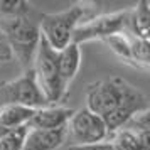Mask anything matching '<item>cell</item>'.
<instances>
[{
	"label": "cell",
	"mask_w": 150,
	"mask_h": 150,
	"mask_svg": "<svg viewBox=\"0 0 150 150\" xmlns=\"http://www.w3.org/2000/svg\"><path fill=\"white\" fill-rule=\"evenodd\" d=\"M98 15V4L95 2H78L73 7L56 14H39V30L42 39L47 42L56 52L68 47L73 39L74 29L81 22Z\"/></svg>",
	"instance_id": "6da1fadb"
},
{
	"label": "cell",
	"mask_w": 150,
	"mask_h": 150,
	"mask_svg": "<svg viewBox=\"0 0 150 150\" xmlns=\"http://www.w3.org/2000/svg\"><path fill=\"white\" fill-rule=\"evenodd\" d=\"M2 32L5 34L8 46L12 49L14 59L19 61L22 71L32 69L37 46L41 41L39 22L32 19V15L15 19L2 24Z\"/></svg>",
	"instance_id": "7a4b0ae2"
},
{
	"label": "cell",
	"mask_w": 150,
	"mask_h": 150,
	"mask_svg": "<svg viewBox=\"0 0 150 150\" xmlns=\"http://www.w3.org/2000/svg\"><path fill=\"white\" fill-rule=\"evenodd\" d=\"M32 69H34L37 84H39L49 106H56V103L62 101L66 98L68 89L64 88L61 76H59L57 52L42 39V35L41 41H39V46H37Z\"/></svg>",
	"instance_id": "3957f363"
},
{
	"label": "cell",
	"mask_w": 150,
	"mask_h": 150,
	"mask_svg": "<svg viewBox=\"0 0 150 150\" xmlns=\"http://www.w3.org/2000/svg\"><path fill=\"white\" fill-rule=\"evenodd\" d=\"M128 15H130V8L95 15L88 21L81 22L74 29L71 42L76 44V46H81L84 42L105 41L106 37L127 32L128 30Z\"/></svg>",
	"instance_id": "277c9868"
},
{
	"label": "cell",
	"mask_w": 150,
	"mask_h": 150,
	"mask_svg": "<svg viewBox=\"0 0 150 150\" xmlns=\"http://www.w3.org/2000/svg\"><path fill=\"white\" fill-rule=\"evenodd\" d=\"M21 105L27 108H44L49 106L37 84L34 69L22 71V74L10 81H0V108Z\"/></svg>",
	"instance_id": "5b68a950"
},
{
	"label": "cell",
	"mask_w": 150,
	"mask_h": 150,
	"mask_svg": "<svg viewBox=\"0 0 150 150\" xmlns=\"http://www.w3.org/2000/svg\"><path fill=\"white\" fill-rule=\"evenodd\" d=\"M128 84L130 83H127L123 78H116V76L110 78V79H100V81L88 84L86 108L105 120L120 105Z\"/></svg>",
	"instance_id": "8992f818"
},
{
	"label": "cell",
	"mask_w": 150,
	"mask_h": 150,
	"mask_svg": "<svg viewBox=\"0 0 150 150\" xmlns=\"http://www.w3.org/2000/svg\"><path fill=\"white\" fill-rule=\"evenodd\" d=\"M66 133L68 138H71L73 145H91L106 142L110 138L108 128L103 118L89 111L86 106L78 111L74 110L71 120L66 125Z\"/></svg>",
	"instance_id": "52a82bcc"
},
{
	"label": "cell",
	"mask_w": 150,
	"mask_h": 150,
	"mask_svg": "<svg viewBox=\"0 0 150 150\" xmlns=\"http://www.w3.org/2000/svg\"><path fill=\"white\" fill-rule=\"evenodd\" d=\"M73 113H74V110L66 108V106H44V108H37L34 111L32 118L29 120L27 128L29 130H44V132L66 128V125L71 120Z\"/></svg>",
	"instance_id": "ba28073f"
},
{
	"label": "cell",
	"mask_w": 150,
	"mask_h": 150,
	"mask_svg": "<svg viewBox=\"0 0 150 150\" xmlns=\"http://www.w3.org/2000/svg\"><path fill=\"white\" fill-rule=\"evenodd\" d=\"M108 142L113 150H150V133L149 130L123 127L110 135Z\"/></svg>",
	"instance_id": "9c48e42d"
},
{
	"label": "cell",
	"mask_w": 150,
	"mask_h": 150,
	"mask_svg": "<svg viewBox=\"0 0 150 150\" xmlns=\"http://www.w3.org/2000/svg\"><path fill=\"white\" fill-rule=\"evenodd\" d=\"M68 140L66 128L59 130H29L22 150H57Z\"/></svg>",
	"instance_id": "30bf717a"
},
{
	"label": "cell",
	"mask_w": 150,
	"mask_h": 150,
	"mask_svg": "<svg viewBox=\"0 0 150 150\" xmlns=\"http://www.w3.org/2000/svg\"><path fill=\"white\" fill-rule=\"evenodd\" d=\"M81 66V47L76 44H69L68 47L57 52V68H59V76L64 84V88L69 89V84L76 78L78 71Z\"/></svg>",
	"instance_id": "8fae6325"
},
{
	"label": "cell",
	"mask_w": 150,
	"mask_h": 150,
	"mask_svg": "<svg viewBox=\"0 0 150 150\" xmlns=\"http://www.w3.org/2000/svg\"><path fill=\"white\" fill-rule=\"evenodd\" d=\"M150 4L147 0L138 2L137 5L130 8V15H128V32L137 39L142 41H149L150 37Z\"/></svg>",
	"instance_id": "7c38bea8"
},
{
	"label": "cell",
	"mask_w": 150,
	"mask_h": 150,
	"mask_svg": "<svg viewBox=\"0 0 150 150\" xmlns=\"http://www.w3.org/2000/svg\"><path fill=\"white\" fill-rule=\"evenodd\" d=\"M34 111V108H27V106H21V105L4 106V108H0V127L4 130L27 127Z\"/></svg>",
	"instance_id": "4fadbf2b"
},
{
	"label": "cell",
	"mask_w": 150,
	"mask_h": 150,
	"mask_svg": "<svg viewBox=\"0 0 150 150\" xmlns=\"http://www.w3.org/2000/svg\"><path fill=\"white\" fill-rule=\"evenodd\" d=\"M101 42H105L115 52L116 57L122 59V62L128 64L132 68H135L133 56H132V34H130L128 30L127 32H122V34H115V35H111V37H106Z\"/></svg>",
	"instance_id": "5bb4252c"
},
{
	"label": "cell",
	"mask_w": 150,
	"mask_h": 150,
	"mask_svg": "<svg viewBox=\"0 0 150 150\" xmlns=\"http://www.w3.org/2000/svg\"><path fill=\"white\" fill-rule=\"evenodd\" d=\"M32 15V5L25 0H0V21L10 22Z\"/></svg>",
	"instance_id": "9a60e30c"
},
{
	"label": "cell",
	"mask_w": 150,
	"mask_h": 150,
	"mask_svg": "<svg viewBox=\"0 0 150 150\" xmlns=\"http://www.w3.org/2000/svg\"><path fill=\"white\" fill-rule=\"evenodd\" d=\"M27 133H29L27 127L7 130L0 137V150H22Z\"/></svg>",
	"instance_id": "2e32d148"
},
{
	"label": "cell",
	"mask_w": 150,
	"mask_h": 150,
	"mask_svg": "<svg viewBox=\"0 0 150 150\" xmlns=\"http://www.w3.org/2000/svg\"><path fill=\"white\" fill-rule=\"evenodd\" d=\"M14 61V54H12V49L8 46V41L5 34L2 32L0 29V66L2 64H8V62Z\"/></svg>",
	"instance_id": "e0dca14e"
},
{
	"label": "cell",
	"mask_w": 150,
	"mask_h": 150,
	"mask_svg": "<svg viewBox=\"0 0 150 150\" xmlns=\"http://www.w3.org/2000/svg\"><path fill=\"white\" fill-rule=\"evenodd\" d=\"M68 150H113V147L106 140L100 143H91V145H69Z\"/></svg>",
	"instance_id": "ac0fdd59"
},
{
	"label": "cell",
	"mask_w": 150,
	"mask_h": 150,
	"mask_svg": "<svg viewBox=\"0 0 150 150\" xmlns=\"http://www.w3.org/2000/svg\"><path fill=\"white\" fill-rule=\"evenodd\" d=\"M5 132H7V130H4V128H2V127H0V137L4 135V133H5Z\"/></svg>",
	"instance_id": "d6986e66"
}]
</instances>
